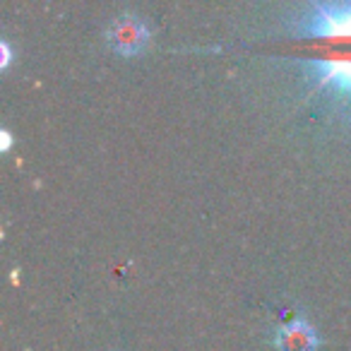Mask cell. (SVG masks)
I'll use <instances>...</instances> for the list:
<instances>
[{"mask_svg":"<svg viewBox=\"0 0 351 351\" xmlns=\"http://www.w3.org/2000/svg\"><path fill=\"white\" fill-rule=\"evenodd\" d=\"M291 27L301 36H351V3H313Z\"/></svg>","mask_w":351,"mask_h":351,"instance_id":"obj_1","label":"cell"},{"mask_svg":"<svg viewBox=\"0 0 351 351\" xmlns=\"http://www.w3.org/2000/svg\"><path fill=\"white\" fill-rule=\"evenodd\" d=\"M106 41L116 53L132 58L149 44V27L145 25V20L135 15H121L108 27Z\"/></svg>","mask_w":351,"mask_h":351,"instance_id":"obj_2","label":"cell"},{"mask_svg":"<svg viewBox=\"0 0 351 351\" xmlns=\"http://www.w3.org/2000/svg\"><path fill=\"white\" fill-rule=\"evenodd\" d=\"M313 70L317 89H332L351 99V58H298Z\"/></svg>","mask_w":351,"mask_h":351,"instance_id":"obj_3","label":"cell"},{"mask_svg":"<svg viewBox=\"0 0 351 351\" xmlns=\"http://www.w3.org/2000/svg\"><path fill=\"white\" fill-rule=\"evenodd\" d=\"M272 344L277 351H317L320 349V335L315 327L306 320H291L274 330Z\"/></svg>","mask_w":351,"mask_h":351,"instance_id":"obj_4","label":"cell"},{"mask_svg":"<svg viewBox=\"0 0 351 351\" xmlns=\"http://www.w3.org/2000/svg\"><path fill=\"white\" fill-rule=\"evenodd\" d=\"M0 51H3V60H0V68H8V65H10V60H12L10 46H8L5 41H3V44H0Z\"/></svg>","mask_w":351,"mask_h":351,"instance_id":"obj_5","label":"cell"},{"mask_svg":"<svg viewBox=\"0 0 351 351\" xmlns=\"http://www.w3.org/2000/svg\"><path fill=\"white\" fill-rule=\"evenodd\" d=\"M0 140H3V152H8L12 147V135L8 130H3L0 132Z\"/></svg>","mask_w":351,"mask_h":351,"instance_id":"obj_6","label":"cell"}]
</instances>
